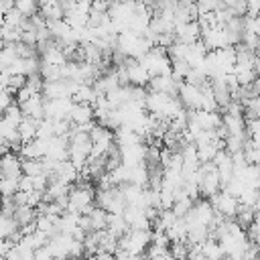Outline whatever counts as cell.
Instances as JSON below:
<instances>
[{
    "mask_svg": "<svg viewBox=\"0 0 260 260\" xmlns=\"http://www.w3.org/2000/svg\"><path fill=\"white\" fill-rule=\"evenodd\" d=\"M37 124H39L37 120H30V118H24L22 116V120H20V124L16 128L18 138H20V144H26V142H30V140L37 138Z\"/></svg>",
    "mask_w": 260,
    "mask_h": 260,
    "instance_id": "obj_4",
    "label": "cell"
},
{
    "mask_svg": "<svg viewBox=\"0 0 260 260\" xmlns=\"http://www.w3.org/2000/svg\"><path fill=\"white\" fill-rule=\"evenodd\" d=\"M20 177H0V197H12L18 191Z\"/></svg>",
    "mask_w": 260,
    "mask_h": 260,
    "instance_id": "obj_5",
    "label": "cell"
},
{
    "mask_svg": "<svg viewBox=\"0 0 260 260\" xmlns=\"http://www.w3.org/2000/svg\"><path fill=\"white\" fill-rule=\"evenodd\" d=\"M179 93H181V104H185L193 112L199 110V104H201V89L199 87H193L189 83H181L179 85Z\"/></svg>",
    "mask_w": 260,
    "mask_h": 260,
    "instance_id": "obj_2",
    "label": "cell"
},
{
    "mask_svg": "<svg viewBox=\"0 0 260 260\" xmlns=\"http://www.w3.org/2000/svg\"><path fill=\"white\" fill-rule=\"evenodd\" d=\"M69 122L73 126H83L87 122H93V110L91 106L85 104H73L71 112H69Z\"/></svg>",
    "mask_w": 260,
    "mask_h": 260,
    "instance_id": "obj_3",
    "label": "cell"
},
{
    "mask_svg": "<svg viewBox=\"0 0 260 260\" xmlns=\"http://www.w3.org/2000/svg\"><path fill=\"white\" fill-rule=\"evenodd\" d=\"M209 203H211V207H213V211L219 215V217H234L236 215V211H238V199L236 197H232V195H228L225 191L223 193H215V195H211L209 197Z\"/></svg>",
    "mask_w": 260,
    "mask_h": 260,
    "instance_id": "obj_1",
    "label": "cell"
},
{
    "mask_svg": "<svg viewBox=\"0 0 260 260\" xmlns=\"http://www.w3.org/2000/svg\"><path fill=\"white\" fill-rule=\"evenodd\" d=\"M20 173L24 177H39L45 175L43 173V162L41 160H22L20 162Z\"/></svg>",
    "mask_w": 260,
    "mask_h": 260,
    "instance_id": "obj_6",
    "label": "cell"
}]
</instances>
